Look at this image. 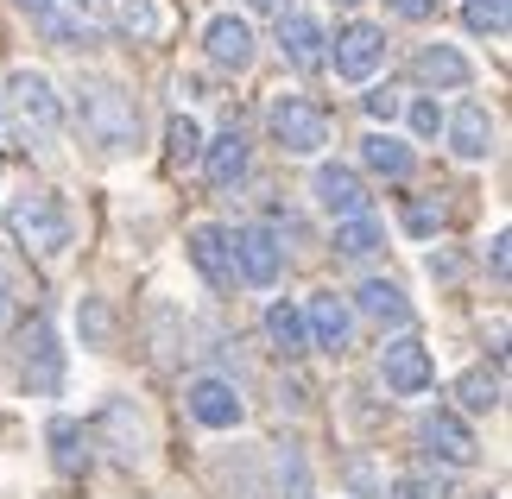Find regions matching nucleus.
Wrapping results in <instances>:
<instances>
[{
    "instance_id": "nucleus-26",
    "label": "nucleus",
    "mask_w": 512,
    "mask_h": 499,
    "mask_svg": "<svg viewBox=\"0 0 512 499\" xmlns=\"http://www.w3.org/2000/svg\"><path fill=\"white\" fill-rule=\"evenodd\" d=\"M114 26H121L127 38H159L165 32V13L152 7V0H121V7H114Z\"/></svg>"
},
{
    "instance_id": "nucleus-17",
    "label": "nucleus",
    "mask_w": 512,
    "mask_h": 499,
    "mask_svg": "<svg viewBox=\"0 0 512 499\" xmlns=\"http://www.w3.org/2000/svg\"><path fill=\"white\" fill-rule=\"evenodd\" d=\"M449 152L468 158V165L494 152V114H487L481 102H462L456 108V121H449Z\"/></svg>"
},
{
    "instance_id": "nucleus-5",
    "label": "nucleus",
    "mask_w": 512,
    "mask_h": 499,
    "mask_svg": "<svg viewBox=\"0 0 512 499\" xmlns=\"http://www.w3.org/2000/svg\"><path fill=\"white\" fill-rule=\"evenodd\" d=\"M108 436V449H114V462L121 468H140L146 462V417L127 405V398H108L102 417L89 424V443H102Z\"/></svg>"
},
{
    "instance_id": "nucleus-20",
    "label": "nucleus",
    "mask_w": 512,
    "mask_h": 499,
    "mask_svg": "<svg viewBox=\"0 0 512 499\" xmlns=\"http://www.w3.org/2000/svg\"><path fill=\"white\" fill-rule=\"evenodd\" d=\"M190 259H196V272L209 278L215 291H228L234 285V259H228V228H215V222H203L190 234Z\"/></svg>"
},
{
    "instance_id": "nucleus-11",
    "label": "nucleus",
    "mask_w": 512,
    "mask_h": 499,
    "mask_svg": "<svg viewBox=\"0 0 512 499\" xmlns=\"http://www.w3.org/2000/svg\"><path fill=\"white\" fill-rule=\"evenodd\" d=\"M203 51H209V64H222L241 76L253 64V51H260V38H253L247 19H234V13H215L209 26H203Z\"/></svg>"
},
{
    "instance_id": "nucleus-2",
    "label": "nucleus",
    "mask_w": 512,
    "mask_h": 499,
    "mask_svg": "<svg viewBox=\"0 0 512 499\" xmlns=\"http://www.w3.org/2000/svg\"><path fill=\"white\" fill-rule=\"evenodd\" d=\"M7 234L26 253L38 259H57L70 241H76V222H70V209H64V196H51V190H26V196H13V209H7Z\"/></svg>"
},
{
    "instance_id": "nucleus-34",
    "label": "nucleus",
    "mask_w": 512,
    "mask_h": 499,
    "mask_svg": "<svg viewBox=\"0 0 512 499\" xmlns=\"http://www.w3.org/2000/svg\"><path fill=\"white\" fill-rule=\"evenodd\" d=\"M411 133H418V139H437L443 133V108L430 102V95H424V102H411Z\"/></svg>"
},
{
    "instance_id": "nucleus-6",
    "label": "nucleus",
    "mask_w": 512,
    "mask_h": 499,
    "mask_svg": "<svg viewBox=\"0 0 512 499\" xmlns=\"http://www.w3.org/2000/svg\"><path fill=\"white\" fill-rule=\"evenodd\" d=\"M228 259H234V278H247V285H260V291L279 285V266H285L272 228H234L228 234Z\"/></svg>"
},
{
    "instance_id": "nucleus-23",
    "label": "nucleus",
    "mask_w": 512,
    "mask_h": 499,
    "mask_svg": "<svg viewBox=\"0 0 512 499\" xmlns=\"http://www.w3.org/2000/svg\"><path fill=\"white\" fill-rule=\"evenodd\" d=\"M266 335H272V348H279L285 361L310 354V329H304V310H298V304H272V310H266Z\"/></svg>"
},
{
    "instance_id": "nucleus-15",
    "label": "nucleus",
    "mask_w": 512,
    "mask_h": 499,
    "mask_svg": "<svg viewBox=\"0 0 512 499\" xmlns=\"http://www.w3.org/2000/svg\"><path fill=\"white\" fill-rule=\"evenodd\" d=\"M411 76H418L424 89H468L475 83V64H468L456 45H424L411 57Z\"/></svg>"
},
{
    "instance_id": "nucleus-39",
    "label": "nucleus",
    "mask_w": 512,
    "mask_h": 499,
    "mask_svg": "<svg viewBox=\"0 0 512 499\" xmlns=\"http://www.w3.org/2000/svg\"><path fill=\"white\" fill-rule=\"evenodd\" d=\"M13 7H26V13H38V19H51V7H57V0H13Z\"/></svg>"
},
{
    "instance_id": "nucleus-16",
    "label": "nucleus",
    "mask_w": 512,
    "mask_h": 499,
    "mask_svg": "<svg viewBox=\"0 0 512 499\" xmlns=\"http://www.w3.org/2000/svg\"><path fill=\"white\" fill-rule=\"evenodd\" d=\"M190 417L209 424V430H234L247 411H241V392H234L228 379H196L190 386Z\"/></svg>"
},
{
    "instance_id": "nucleus-33",
    "label": "nucleus",
    "mask_w": 512,
    "mask_h": 499,
    "mask_svg": "<svg viewBox=\"0 0 512 499\" xmlns=\"http://www.w3.org/2000/svg\"><path fill=\"white\" fill-rule=\"evenodd\" d=\"M361 108L373 114V121H386V127H392V121H399V114H405V102H399V95H392V89H367V95H361Z\"/></svg>"
},
{
    "instance_id": "nucleus-9",
    "label": "nucleus",
    "mask_w": 512,
    "mask_h": 499,
    "mask_svg": "<svg viewBox=\"0 0 512 499\" xmlns=\"http://www.w3.org/2000/svg\"><path fill=\"white\" fill-rule=\"evenodd\" d=\"M424 443H430V455H437L443 468H475V455H481L475 430H468V417L449 411V405H437V411L424 417Z\"/></svg>"
},
{
    "instance_id": "nucleus-19",
    "label": "nucleus",
    "mask_w": 512,
    "mask_h": 499,
    "mask_svg": "<svg viewBox=\"0 0 512 499\" xmlns=\"http://www.w3.org/2000/svg\"><path fill=\"white\" fill-rule=\"evenodd\" d=\"M354 304H361V316H373L380 329H411V297L392 285V278H367V285L354 291Z\"/></svg>"
},
{
    "instance_id": "nucleus-13",
    "label": "nucleus",
    "mask_w": 512,
    "mask_h": 499,
    "mask_svg": "<svg viewBox=\"0 0 512 499\" xmlns=\"http://www.w3.org/2000/svg\"><path fill=\"white\" fill-rule=\"evenodd\" d=\"M304 329H310V348H329V354H342L348 348V335H354V316L336 291H317L304 304Z\"/></svg>"
},
{
    "instance_id": "nucleus-32",
    "label": "nucleus",
    "mask_w": 512,
    "mask_h": 499,
    "mask_svg": "<svg viewBox=\"0 0 512 499\" xmlns=\"http://www.w3.org/2000/svg\"><path fill=\"white\" fill-rule=\"evenodd\" d=\"M279 487H285V499H310V474H304V455L298 449L279 455Z\"/></svg>"
},
{
    "instance_id": "nucleus-24",
    "label": "nucleus",
    "mask_w": 512,
    "mask_h": 499,
    "mask_svg": "<svg viewBox=\"0 0 512 499\" xmlns=\"http://www.w3.org/2000/svg\"><path fill=\"white\" fill-rule=\"evenodd\" d=\"M500 367L494 373H487V367H468L462 379H456V398H462V411H494L500 405Z\"/></svg>"
},
{
    "instance_id": "nucleus-7",
    "label": "nucleus",
    "mask_w": 512,
    "mask_h": 499,
    "mask_svg": "<svg viewBox=\"0 0 512 499\" xmlns=\"http://www.w3.org/2000/svg\"><path fill=\"white\" fill-rule=\"evenodd\" d=\"M13 108H19V121H26L38 139H57V127H64V102H57V89H51V76H38V70H13Z\"/></svg>"
},
{
    "instance_id": "nucleus-21",
    "label": "nucleus",
    "mask_w": 512,
    "mask_h": 499,
    "mask_svg": "<svg viewBox=\"0 0 512 499\" xmlns=\"http://www.w3.org/2000/svg\"><path fill=\"white\" fill-rule=\"evenodd\" d=\"M51 455H57V468L64 474H83L95 462V443H89V424H76V417H51Z\"/></svg>"
},
{
    "instance_id": "nucleus-25",
    "label": "nucleus",
    "mask_w": 512,
    "mask_h": 499,
    "mask_svg": "<svg viewBox=\"0 0 512 499\" xmlns=\"http://www.w3.org/2000/svg\"><path fill=\"white\" fill-rule=\"evenodd\" d=\"M76 335H83V348H108L114 342V310L102 297H83V304H76Z\"/></svg>"
},
{
    "instance_id": "nucleus-41",
    "label": "nucleus",
    "mask_w": 512,
    "mask_h": 499,
    "mask_svg": "<svg viewBox=\"0 0 512 499\" xmlns=\"http://www.w3.org/2000/svg\"><path fill=\"white\" fill-rule=\"evenodd\" d=\"M76 7H95V0H76Z\"/></svg>"
},
{
    "instance_id": "nucleus-12",
    "label": "nucleus",
    "mask_w": 512,
    "mask_h": 499,
    "mask_svg": "<svg viewBox=\"0 0 512 499\" xmlns=\"http://www.w3.org/2000/svg\"><path fill=\"white\" fill-rule=\"evenodd\" d=\"M317 203L336 215V222H361V215L373 209V196H367V184L348 165H317Z\"/></svg>"
},
{
    "instance_id": "nucleus-4",
    "label": "nucleus",
    "mask_w": 512,
    "mask_h": 499,
    "mask_svg": "<svg viewBox=\"0 0 512 499\" xmlns=\"http://www.w3.org/2000/svg\"><path fill=\"white\" fill-rule=\"evenodd\" d=\"M13 361H19V379H26L32 392H57V379H64V354H57V335H51L45 316H32V323L19 329Z\"/></svg>"
},
{
    "instance_id": "nucleus-28",
    "label": "nucleus",
    "mask_w": 512,
    "mask_h": 499,
    "mask_svg": "<svg viewBox=\"0 0 512 499\" xmlns=\"http://www.w3.org/2000/svg\"><path fill=\"white\" fill-rule=\"evenodd\" d=\"M462 26L481 32V38H506V0H468V7H462Z\"/></svg>"
},
{
    "instance_id": "nucleus-40",
    "label": "nucleus",
    "mask_w": 512,
    "mask_h": 499,
    "mask_svg": "<svg viewBox=\"0 0 512 499\" xmlns=\"http://www.w3.org/2000/svg\"><path fill=\"white\" fill-rule=\"evenodd\" d=\"M336 7H361V0H336Z\"/></svg>"
},
{
    "instance_id": "nucleus-36",
    "label": "nucleus",
    "mask_w": 512,
    "mask_h": 499,
    "mask_svg": "<svg viewBox=\"0 0 512 499\" xmlns=\"http://www.w3.org/2000/svg\"><path fill=\"white\" fill-rule=\"evenodd\" d=\"M386 7L399 13V19H430V13H437V0H386Z\"/></svg>"
},
{
    "instance_id": "nucleus-30",
    "label": "nucleus",
    "mask_w": 512,
    "mask_h": 499,
    "mask_svg": "<svg viewBox=\"0 0 512 499\" xmlns=\"http://www.w3.org/2000/svg\"><path fill=\"white\" fill-rule=\"evenodd\" d=\"M392 499H449V481L443 474H405V481H392Z\"/></svg>"
},
{
    "instance_id": "nucleus-29",
    "label": "nucleus",
    "mask_w": 512,
    "mask_h": 499,
    "mask_svg": "<svg viewBox=\"0 0 512 499\" xmlns=\"http://www.w3.org/2000/svg\"><path fill=\"white\" fill-rule=\"evenodd\" d=\"M171 158H177V165H196V158H203V127H196L190 114L171 121Z\"/></svg>"
},
{
    "instance_id": "nucleus-18",
    "label": "nucleus",
    "mask_w": 512,
    "mask_h": 499,
    "mask_svg": "<svg viewBox=\"0 0 512 499\" xmlns=\"http://www.w3.org/2000/svg\"><path fill=\"white\" fill-rule=\"evenodd\" d=\"M203 177L215 190H228V184H241L247 177V133L241 127H228L222 139H209L203 146Z\"/></svg>"
},
{
    "instance_id": "nucleus-10",
    "label": "nucleus",
    "mask_w": 512,
    "mask_h": 499,
    "mask_svg": "<svg viewBox=\"0 0 512 499\" xmlns=\"http://www.w3.org/2000/svg\"><path fill=\"white\" fill-rule=\"evenodd\" d=\"M380 64H386V32H380V26L354 19V26L336 32V76H348V83H367Z\"/></svg>"
},
{
    "instance_id": "nucleus-31",
    "label": "nucleus",
    "mask_w": 512,
    "mask_h": 499,
    "mask_svg": "<svg viewBox=\"0 0 512 499\" xmlns=\"http://www.w3.org/2000/svg\"><path fill=\"white\" fill-rule=\"evenodd\" d=\"M449 222V209L443 203H405V228L418 234V241H430V234H437Z\"/></svg>"
},
{
    "instance_id": "nucleus-14",
    "label": "nucleus",
    "mask_w": 512,
    "mask_h": 499,
    "mask_svg": "<svg viewBox=\"0 0 512 499\" xmlns=\"http://www.w3.org/2000/svg\"><path fill=\"white\" fill-rule=\"evenodd\" d=\"M329 38H323V26L317 19H304V13H285L279 19V51L291 57V70H304V76H317L323 64H329Z\"/></svg>"
},
{
    "instance_id": "nucleus-3",
    "label": "nucleus",
    "mask_w": 512,
    "mask_h": 499,
    "mask_svg": "<svg viewBox=\"0 0 512 499\" xmlns=\"http://www.w3.org/2000/svg\"><path fill=\"white\" fill-rule=\"evenodd\" d=\"M266 127H272V139H279L291 158H317L329 146V114L310 102V95H272Z\"/></svg>"
},
{
    "instance_id": "nucleus-38",
    "label": "nucleus",
    "mask_w": 512,
    "mask_h": 499,
    "mask_svg": "<svg viewBox=\"0 0 512 499\" xmlns=\"http://www.w3.org/2000/svg\"><path fill=\"white\" fill-rule=\"evenodd\" d=\"M247 7H253V13H272V19H285V13H291V0H247Z\"/></svg>"
},
{
    "instance_id": "nucleus-35",
    "label": "nucleus",
    "mask_w": 512,
    "mask_h": 499,
    "mask_svg": "<svg viewBox=\"0 0 512 499\" xmlns=\"http://www.w3.org/2000/svg\"><path fill=\"white\" fill-rule=\"evenodd\" d=\"M506 247H512V234H494V241H487V266H494V278L512 272V253H506Z\"/></svg>"
},
{
    "instance_id": "nucleus-37",
    "label": "nucleus",
    "mask_w": 512,
    "mask_h": 499,
    "mask_svg": "<svg viewBox=\"0 0 512 499\" xmlns=\"http://www.w3.org/2000/svg\"><path fill=\"white\" fill-rule=\"evenodd\" d=\"M13 316V278H7V266H0V323Z\"/></svg>"
},
{
    "instance_id": "nucleus-22",
    "label": "nucleus",
    "mask_w": 512,
    "mask_h": 499,
    "mask_svg": "<svg viewBox=\"0 0 512 499\" xmlns=\"http://www.w3.org/2000/svg\"><path fill=\"white\" fill-rule=\"evenodd\" d=\"M361 165L399 184V177H411V165H418V158H411L405 139H392V133H367V139H361Z\"/></svg>"
},
{
    "instance_id": "nucleus-1",
    "label": "nucleus",
    "mask_w": 512,
    "mask_h": 499,
    "mask_svg": "<svg viewBox=\"0 0 512 499\" xmlns=\"http://www.w3.org/2000/svg\"><path fill=\"white\" fill-rule=\"evenodd\" d=\"M76 127H83V139L95 152L121 158L140 146V102L121 83H108V76H83L76 83Z\"/></svg>"
},
{
    "instance_id": "nucleus-27",
    "label": "nucleus",
    "mask_w": 512,
    "mask_h": 499,
    "mask_svg": "<svg viewBox=\"0 0 512 499\" xmlns=\"http://www.w3.org/2000/svg\"><path fill=\"white\" fill-rule=\"evenodd\" d=\"M380 247H386V234L373 228V215H361V222H336V253L367 259V253H380Z\"/></svg>"
},
{
    "instance_id": "nucleus-8",
    "label": "nucleus",
    "mask_w": 512,
    "mask_h": 499,
    "mask_svg": "<svg viewBox=\"0 0 512 499\" xmlns=\"http://www.w3.org/2000/svg\"><path fill=\"white\" fill-rule=\"evenodd\" d=\"M380 373L399 398H418V392H430V379H437V361H430V348L418 335H399V342L380 348Z\"/></svg>"
}]
</instances>
